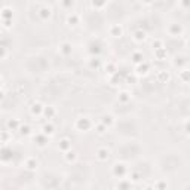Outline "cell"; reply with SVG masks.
<instances>
[{"mask_svg": "<svg viewBox=\"0 0 190 190\" xmlns=\"http://www.w3.org/2000/svg\"><path fill=\"white\" fill-rule=\"evenodd\" d=\"M95 156H97V159L100 162H105L108 161V158H110V150L105 149V147H100L97 150V153H95Z\"/></svg>", "mask_w": 190, "mask_h": 190, "instance_id": "1", "label": "cell"}, {"mask_svg": "<svg viewBox=\"0 0 190 190\" xmlns=\"http://www.w3.org/2000/svg\"><path fill=\"white\" fill-rule=\"evenodd\" d=\"M108 33H110L112 37H122L124 30H122V27H120L119 24H113V25L108 28Z\"/></svg>", "mask_w": 190, "mask_h": 190, "instance_id": "2", "label": "cell"}, {"mask_svg": "<svg viewBox=\"0 0 190 190\" xmlns=\"http://www.w3.org/2000/svg\"><path fill=\"white\" fill-rule=\"evenodd\" d=\"M168 33L174 36V37H177V36H181L183 34V27H181L180 24H171L169 27H168Z\"/></svg>", "mask_w": 190, "mask_h": 190, "instance_id": "3", "label": "cell"}, {"mask_svg": "<svg viewBox=\"0 0 190 190\" xmlns=\"http://www.w3.org/2000/svg\"><path fill=\"white\" fill-rule=\"evenodd\" d=\"M58 149L63 153H67L68 150H71V141H70L68 138H63V140L59 141V144H58Z\"/></svg>", "mask_w": 190, "mask_h": 190, "instance_id": "4", "label": "cell"}, {"mask_svg": "<svg viewBox=\"0 0 190 190\" xmlns=\"http://www.w3.org/2000/svg\"><path fill=\"white\" fill-rule=\"evenodd\" d=\"M24 165H25V168H27L28 171H36V169H37V161H36L34 158H28V159H25Z\"/></svg>", "mask_w": 190, "mask_h": 190, "instance_id": "5", "label": "cell"}, {"mask_svg": "<svg viewBox=\"0 0 190 190\" xmlns=\"http://www.w3.org/2000/svg\"><path fill=\"white\" fill-rule=\"evenodd\" d=\"M158 80L162 82V83H166V82H169L171 80V74L168 73V71H165V70H162L158 73Z\"/></svg>", "mask_w": 190, "mask_h": 190, "instance_id": "6", "label": "cell"}, {"mask_svg": "<svg viewBox=\"0 0 190 190\" xmlns=\"http://www.w3.org/2000/svg\"><path fill=\"white\" fill-rule=\"evenodd\" d=\"M146 31H142V30H135L132 34V39L135 40V42H142L144 39H146Z\"/></svg>", "mask_w": 190, "mask_h": 190, "instance_id": "7", "label": "cell"}, {"mask_svg": "<svg viewBox=\"0 0 190 190\" xmlns=\"http://www.w3.org/2000/svg\"><path fill=\"white\" fill-rule=\"evenodd\" d=\"M64 159H66L68 163H71V162H76L77 153L74 152V150H68L67 153H64Z\"/></svg>", "mask_w": 190, "mask_h": 190, "instance_id": "8", "label": "cell"}, {"mask_svg": "<svg viewBox=\"0 0 190 190\" xmlns=\"http://www.w3.org/2000/svg\"><path fill=\"white\" fill-rule=\"evenodd\" d=\"M43 108L45 107H42L40 103H33L30 110H31V114H40V113H43Z\"/></svg>", "mask_w": 190, "mask_h": 190, "instance_id": "9", "label": "cell"}, {"mask_svg": "<svg viewBox=\"0 0 190 190\" xmlns=\"http://www.w3.org/2000/svg\"><path fill=\"white\" fill-rule=\"evenodd\" d=\"M67 24H68V25H76V24H79V15L70 13V15L67 17Z\"/></svg>", "mask_w": 190, "mask_h": 190, "instance_id": "10", "label": "cell"}, {"mask_svg": "<svg viewBox=\"0 0 190 190\" xmlns=\"http://www.w3.org/2000/svg\"><path fill=\"white\" fill-rule=\"evenodd\" d=\"M147 73H149V66H147V64H144V66H142V64L137 66V74H138V76H141V74L146 76Z\"/></svg>", "mask_w": 190, "mask_h": 190, "instance_id": "11", "label": "cell"}, {"mask_svg": "<svg viewBox=\"0 0 190 190\" xmlns=\"http://www.w3.org/2000/svg\"><path fill=\"white\" fill-rule=\"evenodd\" d=\"M59 52H61V54H63V55H68V54H70V52H71V45H70V43H63V45H61V48H59Z\"/></svg>", "mask_w": 190, "mask_h": 190, "instance_id": "12", "label": "cell"}, {"mask_svg": "<svg viewBox=\"0 0 190 190\" xmlns=\"http://www.w3.org/2000/svg\"><path fill=\"white\" fill-rule=\"evenodd\" d=\"M54 129H55V128H54L52 124H46L43 126V129H42V131H43L42 134H45V135H52V134H54Z\"/></svg>", "mask_w": 190, "mask_h": 190, "instance_id": "13", "label": "cell"}, {"mask_svg": "<svg viewBox=\"0 0 190 190\" xmlns=\"http://www.w3.org/2000/svg\"><path fill=\"white\" fill-rule=\"evenodd\" d=\"M55 113H57V110H55L54 107H45V108H43V114L46 116L48 119H51Z\"/></svg>", "mask_w": 190, "mask_h": 190, "instance_id": "14", "label": "cell"}, {"mask_svg": "<svg viewBox=\"0 0 190 190\" xmlns=\"http://www.w3.org/2000/svg\"><path fill=\"white\" fill-rule=\"evenodd\" d=\"M101 124L105 125L107 128H108V124H114V119L112 114H105L104 117H103V120H101Z\"/></svg>", "mask_w": 190, "mask_h": 190, "instance_id": "15", "label": "cell"}, {"mask_svg": "<svg viewBox=\"0 0 190 190\" xmlns=\"http://www.w3.org/2000/svg\"><path fill=\"white\" fill-rule=\"evenodd\" d=\"M180 79L183 82H190V70H181Z\"/></svg>", "mask_w": 190, "mask_h": 190, "instance_id": "16", "label": "cell"}, {"mask_svg": "<svg viewBox=\"0 0 190 190\" xmlns=\"http://www.w3.org/2000/svg\"><path fill=\"white\" fill-rule=\"evenodd\" d=\"M122 171H126V168H125L124 163H116V165L113 166V172L116 174V175H117L119 172H122Z\"/></svg>", "mask_w": 190, "mask_h": 190, "instance_id": "17", "label": "cell"}, {"mask_svg": "<svg viewBox=\"0 0 190 190\" xmlns=\"http://www.w3.org/2000/svg\"><path fill=\"white\" fill-rule=\"evenodd\" d=\"M95 129H97V134H100V135H103V134H104L105 131L108 129V128H107L105 125H103V124H101V122H100V124H97V126H95Z\"/></svg>", "mask_w": 190, "mask_h": 190, "instance_id": "18", "label": "cell"}, {"mask_svg": "<svg viewBox=\"0 0 190 190\" xmlns=\"http://www.w3.org/2000/svg\"><path fill=\"white\" fill-rule=\"evenodd\" d=\"M132 58H134V61H135L137 64H138V63H142V59H144V57H142L141 54H138V52H135V54L132 55Z\"/></svg>", "mask_w": 190, "mask_h": 190, "instance_id": "19", "label": "cell"}, {"mask_svg": "<svg viewBox=\"0 0 190 190\" xmlns=\"http://www.w3.org/2000/svg\"><path fill=\"white\" fill-rule=\"evenodd\" d=\"M8 126L12 128V129H17V128L19 126V122L18 120H9V122H8Z\"/></svg>", "mask_w": 190, "mask_h": 190, "instance_id": "20", "label": "cell"}, {"mask_svg": "<svg viewBox=\"0 0 190 190\" xmlns=\"http://www.w3.org/2000/svg\"><path fill=\"white\" fill-rule=\"evenodd\" d=\"M120 95H122V97H120V101H124V103L128 101V100H131V95L128 94V92H122Z\"/></svg>", "mask_w": 190, "mask_h": 190, "instance_id": "21", "label": "cell"}, {"mask_svg": "<svg viewBox=\"0 0 190 190\" xmlns=\"http://www.w3.org/2000/svg\"><path fill=\"white\" fill-rule=\"evenodd\" d=\"M156 187L159 190H166V183H163V181H159L158 184H156Z\"/></svg>", "mask_w": 190, "mask_h": 190, "instance_id": "22", "label": "cell"}, {"mask_svg": "<svg viewBox=\"0 0 190 190\" xmlns=\"http://www.w3.org/2000/svg\"><path fill=\"white\" fill-rule=\"evenodd\" d=\"M21 132H28V126H21Z\"/></svg>", "mask_w": 190, "mask_h": 190, "instance_id": "23", "label": "cell"}, {"mask_svg": "<svg viewBox=\"0 0 190 190\" xmlns=\"http://www.w3.org/2000/svg\"><path fill=\"white\" fill-rule=\"evenodd\" d=\"M184 190H190V183H187V184H186V187H184Z\"/></svg>", "mask_w": 190, "mask_h": 190, "instance_id": "24", "label": "cell"}, {"mask_svg": "<svg viewBox=\"0 0 190 190\" xmlns=\"http://www.w3.org/2000/svg\"><path fill=\"white\" fill-rule=\"evenodd\" d=\"M187 45H189V46H190V40H189V42H187Z\"/></svg>", "mask_w": 190, "mask_h": 190, "instance_id": "25", "label": "cell"}]
</instances>
